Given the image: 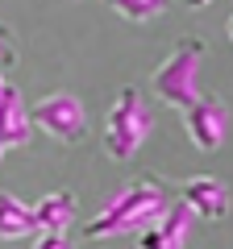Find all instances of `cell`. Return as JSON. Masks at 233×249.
I'll return each mask as SVG.
<instances>
[{"instance_id": "5", "label": "cell", "mask_w": 233, "mask_h": 249, "mask_svg": "<svg viewBox=\"0 0 233 249\" xmlns=\"http://www.w3.org/2000/svg\"><path fill=\"white\" fill-rule=\"evenodd\" d=\"M183 129H188V137H192L196 150L213 154V150H221V142H225L229 108H225L216 96H196L188 108H183Z\"/></svg>"}, {"instance_id": "15", "label": "cell", "mask_w": 233, "mask_h": 249, "mask_svg": "<svg viewBox=\"0 0 233 249\" xmlns=\"http://www.w3.org/2000/svg\"><path fill=\"white\" fill-rule=\"evenodd\" d=\"M4 154H9V150H4V145H0V162H4Z\"/></svg>"}, {"instance_id": "2", "label": "cell", "mask_w": 233, "mask_h": 249, "mask_svg": "<svg viewBox=\"0 0 233 249\" xmlns=\"http://www.w3.org/2000/svg\"><path fill=\"white\" fill-rule=\"evenodd\" d=\"M204 54H208L204 37H196V34L179 37V42L171 46V54L150 71L154 96L167 100L171 108H179V112H183V108L200 96V62H204Z\"/></svg>"}, {"instance_id": "3", "label": "cell", "mask_w": 233, "mask_h": 249, "mask_svg": "<svg viewBox=\"0 0 233 249\" xmlns=\"http://www.w3.org/2000/svg\"><path fill=\"white\" fill-rule=\"evenodd\" d=\"M150 124H154V112L146 104V96L134 83H125L104 116V154L113 162H129L142 150V142L150 137Z\"/></svg>"}, {"instance_id": "8", "label": "cell", "mask_w": 233, "mask_h": 249, "mask_svg": "<svg viewBox=\"0 0 233 249\" xmlns=\"http://www.w3.org/2000/svg\"><path fill=\"white\" fill-rule=\"evenodd\" d=\"M29 133H34V124H29V108L21 100V91L13 83H4L0 91V145L13 150V145H25Z\"/></svg>"}, {"instance_id": "16", "label": "cell", "mask_w": 233, "mask_h": 249, "mask_svg": "<svg viewBox=\"0 0 233 249\" xmlns=\"http://www.w3.org/2000/svg\"><path fill=\"white\" fill-rule=\"evenodd\" d=\"M229 37H233V17H229Z\"/></svg>"}, {"instance_id": "7", "label": "cell", "mask_w": 233, "mask_h": 249, "mask_svg": "<svg viewBox=\"0 0 233 249\" xmlns=\"http://www.w3.org/2000/svg\"><path fill=\"white\" fill-rule=\"evenodd\" d=\"M192 220H196V216L175 199L150 229L137 232V249H183L188 245V232H192Z\"/></svg>"}, {"instance_id": "10", "label": "cell", "mask_w": 233, "mask_h": 249, "mask_svg": "<svg viewBox=\"0 0 233 249\" xmlns=\"http://www.w3.org/2000/svg\"><path fill=\"white\" fill-rule=\"evenodd\" d=\"M38 224H34V208L21 204L13 191H0V241H21V237H34Z\"/></svg>"}, {"instance_id": "12", "label": "cell", "mask_w": 233, "mask_h": 249, "mask_svg": "<svg viewBox=\"0 0 233 249\" xmlns=\"http://www.w3.org/2000/svg\"><path fill=\"white\" fill-rule=\"evenodd\" d=\"M17 62V37H13L9 25H0V71Z\"/></svg>"}, {"instance_id": "14", "label": "cell", "mask_w": 233, "mask_h": 249, "mask_svg": "<svg viewBox=\"0 0 233 249\" xmlns=\"http://www.w3.org/2000/svg\"><path fill=\"white\" fill-rule=\"evenodd\" d=\"M188 9H204V4H213V0H183Z\"/></svg>"}, {"instance_id": "6", "label": "cell", "mask_w": 233, "mask_h": 249, "mask_svg": "<svg viewBox=\"0 0 233 249\" xmlns=\"http://www.w3.org/2000/svg\"><path fill=\"white\" fill-rule=\"evenodd\" d=\"M175 199H179L192 216L213 220V224L229 216V187H225L216 175H192V178H183V183L175 187Z\"/></svg>"}, {"instance_id": "11", "label": "cell", "mask_w": 233, "mask_h": 249, "mask_svg": "<svg viewBox=\"0 0 233 249\" xmlns=\"http://www.w3.org/2000/svg\"><path fill=\"white\" fill-rule=\"evenodd\" d=\"M104 4L121 21H134V25H146V21H154L158 13L171 9V0H104Z\"/></svg>"}, {"instance_id": "17", "label": "cell", "mask_w": 233, "mask_h": 249, "mask_svg": "<svg viewBox=\"0 0 233 249\" xmlns=\"http://www.w3.org/2000/svg\"><path fill=\"white\" fill-rule=\"evenodd\" d=\"M0 91H4V75H0Z\"/></svg>"}, {"instance_id": "4", "label": "cell", "mask_w": 233, "mask_h": 249, "mask_svg": "<svg viewBox=\"0 0 233 249\" xmlns=\"http://www.w3.org/2000/svg\"><path fill=\"white\" fill-rule=\"evenodd\" d=\"M29 124H38L46 137H54L63 145H79L88 137V108L75 91H50V96L34 100Z\"/></svg>"}, {"instance_id": "9", "label": "cell", "mask_w": 233, "mask_h": 249, "mask_svg": "<svg viewBox=\"0 0 233 249\" xmlns=\"http://www.w3.org/2000/svg\"><path fill=\"white\" fill-rule=\"evenodd\" d=\"M75 220H79V199H75V191H50V196H42L34 204L38 232H67Z\"/></svg>"}, {"instance_id": "1", "label": "cell", "mask_w": 233, "mask_h": 249, "mask_svg": "<svg viewBox=\"0 0 233 249\" xmlns=\"http://www.w3.org/2000/svg\"><path fill=\"white\" fill-rule=\"evenodd\" d=\"M171 204H175V187L171 183H162L158 175H137L134 183L121 187L88 224H79V237L108 241V237H125V232H142V229H150Z\"/></svg>"}, {"instance_id": "13", "label": "cell", "mask_w": 233, "mask_h": 249, "mask_svg": "<svg viewBox=\"0 0 233 249\" xmlns=\"http://www.w3.org/2000/svg\"><path fill=\"white\" fill-rule=\"evenodd\" d=\"M34 249H75V241L67 237V232H42V237L34 241Z\"/></svg>"}]
</instances>
